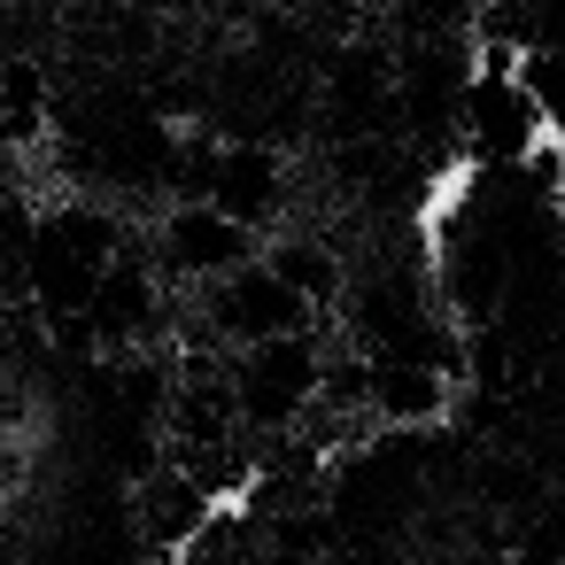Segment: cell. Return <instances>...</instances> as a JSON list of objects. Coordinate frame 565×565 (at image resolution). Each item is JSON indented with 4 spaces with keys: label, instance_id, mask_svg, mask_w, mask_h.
<instances>
[{
    "label": "cell",
    "instance_id": "cell-1",
    "mask_svg": "<svg viewBox=\"0 0 565 565\" xmlns=\"http://www.w3.org/2000/svg\"><path fill=\"white\" fill-rule=\"evenodd\" d=\"M55 472H63V411L47 380L0 372V542L47 519Z\"/></svg>",
    "mask_w": 565,
    "mask_h": 565
}]
</instances>
